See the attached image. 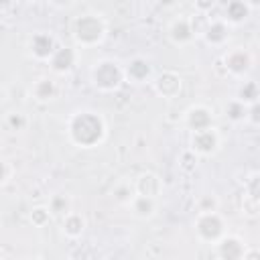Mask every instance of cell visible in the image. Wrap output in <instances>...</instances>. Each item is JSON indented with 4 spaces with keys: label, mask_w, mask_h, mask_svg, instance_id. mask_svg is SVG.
<instances>
[{
    "label": "cell",
    "mask_w": 260,
    "mask_h": 260,
    "mask_svg": "<svg viewBox=\"0 0 260 260\" xmlns=\"http://www.w3.org/2000/svg\"><path fill=\"white\" fill-rule=\"evenodd\" d=\"M183 89V79L175 71H162L154 79V91L165 100H175Z\"/></svg>",
    "instance_id": "obj_8"
},
{
    "label": "cell",
    "mask_w": 260,
    "mask_h": 260,
    "mask_svg": "<svg viewBox=\"0 0 260 260\" xmlns=\"http://www.w3.org/2000/svg\"><path fill=\"white\" fill-rule=\"evenodd\" d=\"M134 195H136V193H134V187L128 185V183H122V185H118V187L114 189V197H116V201L122 203V205H130V201H132Z\"/></svg>",
    "instance_id": "obj_24"
},
{
    "label": "cell",
    "mask_w": 260,
    "mask_h": 260,
    "mask_svg": "<svg viewBox=\"0 0 260 260\" xmlns=\"http://www.w3.org/2000/svg\"><path fill=\"white\" fill-rule=\"evenodd\" d=\"M223 63H225V69L232 75H244V73L250 71V67L254 63V57L246 49H232L223 55Z\"/></svg>",
    "instance_id": "obj_11"
},
{
    "label": "cell",
    "mask_w": 260,
    "mask_h": 260,
    "mask_svg": "<svg viewBox=\"0 0 260 260\" xmlns=\"http://www.w3.org/2000/svg\"><path fill=\"white\" fill-rule=\"evenodd\" d=\"M77 63V51L73 47H57L49 59V65L55 73H69Z\"/></svg>",
    "instance_id": "obj_12"
},
{
    "label": "cell",
    "mask_w": 260,
    "mask_h": 260,
    "mask_svg": "<svg viewBox=\"0 0 260 260\" xmlns=\"http://www.w3.org/2000/svg\"><path fill=\"white\" fill-rule=\"evenodd\" d=\"M57 91H59L57 83H55L53 79H49V77L37 79V81L32 83V87H30L32 98H35L37 102H41V104H47V102L55 100V98H57Z\"/></svg>",
    "instance_id": "obj_17"
},
{
    "label": "cell",
    "mask_w": 260,
    "mask_h": 260,
    "mask_svg": "<svg viewBox=\"0 0 260 260\" xmlns=\"http://www.w3.org/2000/svg\"><path fill=\"white\" fill-rule=\"evenodd\" d=\"M238 102H242L246 108L252 104H258V85L254 81H244V85L238 91Z\"/></svg>",
    "instance_id": "obj_20"
},
{
    "label": "cell",
    "mask_w": 260,
    "mask_h": 260,
    "mask_svg": "<svg viewBox=\"0 0 260 260\" xmlns=\"http://www.w3.org/2000/svg\"><path fill=\"white\" fill-rule=\"evenodd\" d=\"M55 49H57V43H55L53 35H49V32H35L28 41V51L39 61H49L51 55L55 53Z\"/></svg>",
    "instance_id": "obj_10"
},
{
    "label": "cell",
    "mask_w": 260,
    "mask_h": 260,
    "mask_svg": "<svg viewBox=\"0 0 260 260\" xmlns=\"http://www.w3.org/2000/svg\"><path fill=\"white\" fill-rule=\"evenodd\" d=\"M193 225L197 238L209 246H213L221 236H225V221L217 211H197Z\"/></svg>",
    "instance_id": "obj_4"
},
{
    "label": "cell",
    "mask_w": 260,
    "mask_h": 260,
    "mask_svg": "<svg viewBox=\"0 0 260 260\" xmlns=\"http://www.w3.org/2000/svg\"><path fill=\"white\" fill-rule=\"evenodd\" d=\"M0 144H2V136H0Z\"/></svg>",
    "instance_id": "obj_29"
},
{
    "label": "cell",
    "mask_w": 260,
    "mask_h": 260,
    "mask_svg": "<svg viewBox=\"0 0 260 260\" xmlns=\"http://www.w3.org/2000/svg\"><path fill=\"white\" fill-rule=\"evenodd\" d=\"M71 35L79 47H95L106 37V22L95 12L75 16L71 22Z\"/></svg>",
    "instance_id": "obj_2"
},
{
    "label": "cell",
    "mask_w": 260,
    "mask_h": 260,
    "mask_svg": "<svg viewBox=\"0 0 260 260\" xmlns=\"http://www.w3.org/2000/svg\"><path fill=\"white\" fill-rule=\"evenodd\" d=\"M225 118L232 120V122H240V120H246V106L238 100H232L225 104Z\"/></svg>",
    "instance_id": "obj_23"
},
{
    "label": "cell",
    "mask_w": 260,
    "mask_h": 260,
    "mask_svg": "<svg viewBox=\"0 0 260 260\" xmlns=\"http://www.w3.org/2000/svg\"><path fill=\"white\" fill-rule=\"evenodd\" d=\"M197 205H199V211H217V197H213V195H203Z\"/></svg>",
    "instance_id": "obj_26"
},
{
    "label": "cell",
    "mask_w": 260,
    "mask_h": 260,
    "mask_svg": "<svg viewBox=\"0 0 260 260\" xmlns=\"http://www.w3.org/2000/svg\"><path fill=\"white\" fill-rule=\"evenodd\" d=\"M213 252L217 260H244L248 254V248L238 236L225 234L213 244Z\"/></svg>",
    "instance_id": "obj_6"
},
{
    "label": "cell",
    "mask_w": 260,
    "mask_h": 260,
    "mask_svg": "<svg viewBox=\"0 0 260 260\" xmlns=\"http://www.w3.org/2000/svg\"><path fill=\"white\" fill-rule=\"evenodd\" d=\"M49 211L53 213V215H65V213H69L71 211V201H69V197L67 195H63V193H57V195H53L51 199H49Z\"/></svg>",
    "instance_id": "obj_21"
},
{
    "label": "cell",
    "mask_w": 260,
    "mask_h": 260,
    "mask_svg": "<svg viewBox=\"0 0 260 260\" xmlns=\"http://www.w3.org/2000/svg\"><path fill=\"white\" fill-rule=\"evenodd\" d=\"M69 140L79 148H93L106 138V122L98 112L79 110L69 118L67 124Z\"/></svg>",
    "instance_id": "obj_1"
},
{
    "label": "cell",
    "mask_w": 260,
    "mask_h": 260,
    "mask_svg": "<svg viewBox=\"0 0 260 260\" xmlns=\"http://www.w3.org/2000/svg\"><path fill=\"white\" fill-rule=\"evenodd\" d=\"M6 124H8L10 130H24L26 124H28V120H26V116L22 112H12V114H8Z\"/></svg>",
    "instance_id": "obj_25"
},
{
    "label": "cell",
    "mask_w": 260,
    "mask_h": 260,
    "mask_svg": "<svg viewBox=\"0 0 260 260\" xmlns=\"http://www.w3.org/2000/svg\"><path fill=\"white\" fill-rule=\"evenodd\" d=\"M221 146V136L215 126L191 132V150L199 156H213Z\"/></svg>",
    "instance_id": "obj_5"
},
{
    "label": "cell",
    "mask_w": 260,
    "mask_h": 260,
    "mask_svg": "<svg viewBox=\"0 0 260 260\" xmlns=\"http://www.w3.org/2000/svg\"><path fill=\"white\" fill-rule=\"evenodd\" d=\"M254 6L248 4V2H242V0H234V2H228L225 4V12H223V22L225 24H240L244 22L248 16H250V10Z\"/></svg>",
    "instance_id": "obj_14"
},
{
    "label": "cell",
    "mask_w": 260,
    "mask_h": 260,
    "mask_svg": "<svg viewBox=\"0 0 260 260\" xmlns=\"http://www.w3.org/2000/svg\"><path fill=\"white\" fill-rule=\"evenodd\" d=\"M203 37H205V41H207L209 45L219 47V45L228 43V39H230V26H228L221 18H215V20H211V22L207 24Z\"/></svg>",
    "instance_id": "obj_16"
},
{
    "label": "cell",
    "mask_w": 260,
    "mask_h": 260,
    "mask_svg": "<svg viewBox=\"0 0 260 260\" xmlns=\"http://www.w3.org/2000/svg\"><path fill=\"white\" fill-rule=\"evenodd\" d=\"M61 232L69 238V240H77L83 232H85V219L81 213L77 211H69L61 217Z\"/></svg>",
    "instance_id": "obj_15"
},
{
    "label": "cell",
    "mask_w": 260,
    "mask_h": 260,
    "mask_svg": "<svg viewBox=\"0 0 260 260\" xmlns=\"http://www.w3.org/2000/svg\"><path fill=\"white\" fill-rule=\"evenodd\" d=\"M10 175H12V167L8 165V160L0 158V187L10 181Z\"/></svg>",
    "instance_id": "obj_27"
},
{
    "label": "cell",
    "mask_w": 260,
    "mask_h": 260,
    "mask_svg": "<svg viewBox=\"0 0 260 260\" xmlns=\"http://www.w3.org/2000/svg\"><path fill=\"white\" fill-rule=\"evenodd\" d=\"M185 126L191 132H199V130L211 128L213 126V112L203 104H195L185 112Z\"/></svg>",
    "instance_id": "obj_9"
},
{
    "label": "cell",
    "mask_w": 260,
    "mask_h": 260,
    "mask_svg": "<svg viewBox=\"0 0 260 260\" xmlns=\"http://www.w3.org/2000/svg\"><path fill=\"white\" fill-rule=\"evenodd\" d=\"M134 193L136 195H144V197H152V199H156L158 195H160V191H162V183H160V179L154 175V173H144V175H140L136 181H134Z\"/></svg>",
    "instance_id": "obj_13"
},
{
    "label": "cell",
    "mask_w": 260,
    "mask_h": 260,
    "mask_svg": "<svg viewBox=\"0 0 260 260\" xmlns=\"http://www.w3.org/2000/svg\"><path fill=\"white\" fill-rule=\"evenodd\" d=\"M167 35H169L173 45L187 47V45H191L195 41V26H193V22L187 16H179V18L171 20Z\"/></svg>",
    "instance_id": "obj_7"
},
{
    "label": "cell",
    "mask_w": 260,
    "mask_h": 260,
    "mask_svg": "<svg viewBox=\"0 0 260 260\" xmlns=\"http://www.w3.org/2000/svg\"><path fill=\"white\" fill-rule=\"evenodd\" d=\"M124 79V67L114 59H100L91 67V83L100 91H114Z\"/></svg>",
    "instance_id": "obj_3"
},
{
    "label": "cell",
    "mask_w": 260,
    "mask_h": 260,
    "mask_svg": "<svg viewBox=\"0 0 260 260\" xmlns=\"http://www.w3.org/2000/svg\"><path fill=\"white\" fill-rule=\"evenodd\" d=\"M28 260H43V258H28Z\"/></svg>",
    "instance_id": "obj_28"
},
{
    "label": "cell",
    "mask_w": 260,
    "mask_h": 260,
    "mask_svg": "<svg viewBox=\"0 0 260 260\" xmlns=\"http://www.w3.org/2000/svg\"><path fill=\"white\" fill-rule=\"evenodd\" d=\"M150 73H152V67H150L148 61L142 59V57L132 59V61L124 67V77L132 79V81H136V83H142L144 79H148Z\"/></svg>",
    "instance_id": "obj_18"
},
{
    "label": "cell",
    "mask_w": 260,
    "mask_h": 260,
    "mask_svg": "<svg viewBox=\"0 0 260 260\" xmlns=\"http://www.w3.org/2000/svg\"><path fill=\"white\" fill-rule=\"evenodd\" d=\"M128 207L132 209V213H134L136 217L148 219V217H152V215L156 213V199L144 197V195H134Z\"/></svg>",
    "instance_id": "obj_19"
},
{
    "label": "cell",
    "mask_w": 260,
    "mask_h": 260,
    "mask_svg": "<svg viewBox=\"0 0 260 260\" xmlns=\"http://www.w3.org/2000/svg\"><path fill=\"white\" fill-rule=\"evenodd\" d=\"M51 217H53V213L49 211L47 205H37V207L30 209V221H32V225H37V228H45V225L51 221Z\"/></svg>",
    "instance_id": "obj_22"
}]
</instances>
